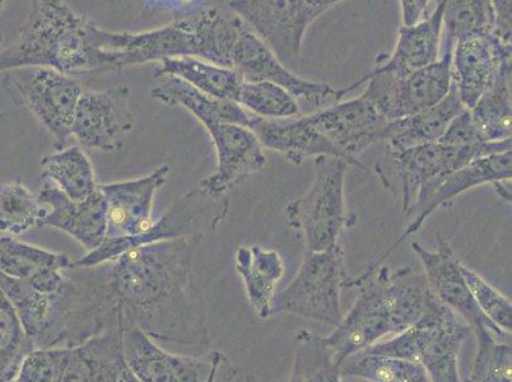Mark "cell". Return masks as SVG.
<instances>
[{
    "label": "cell",
    "instance_id": "cell-41",
    "mask_svg": "<svg viewBox=\"0 0 512 382\" xmlns=\"http://www.w3.org/2000/svg\"><path fill=\"white\" fill-rule=\"evenodd\" d=\"M446 146L464 148V147H477L481 146L484 141L481 132H479L477 125L474 124L469 110H465L460 114L453 123L450 124L448 130L442 135L440 141Z\"/></svg>",
    "mask_w": 512,
    "mask_h": 382
},
{
    "label": "cell",
    "instance_id": "cell-11",
    "mask_svg": "<svg viewBox=\"0 0 512 382\" xmlns=\"http://www.w3.org/2000/svg\"><path fill=\"white\" fill-rule=\"evenodd\" d=\"M227 211L228 207L223 198H211L199 188L193 189L167 209L164 216L155 221L143 234L106 239L100 248L90 251L82 259L74 262V265L95 267L141 246L183 237L202 236L204 230H214L218 223L225 220Z\"/></svg>",
    "mask_w": 512,
    "mask_h": 382
},
{
    "label": "cell",
    "instance_id": "cell-16",
    "mask_svg": "<svg viewBox=\"0 0 512 382\" xmlns=\"http://www.w3.org/2000/svg\"><path fill=\"white\" fill-rule=\"evenodd\" d=\"M511 177V151L481 158V160L469 163L468 166L454 172L448 179L442 181L439 188L427 200L425 206L416 214V218L406 228L403 235L395 240L394 244L383 255L374 260L360 277L352 278L351 283L362 282L372 276L375 270L383 265L399 245H402L408 237L421 230L428 217L432 216L437 209L446 206L451 200L465 193V191L477 188V186L491 184L497 191L498 197L506 200V202H511Z\"/></svg>",
    "mask_w": 512,
    "mask_h": 382
},
{
    "label": "cell",
    "instance_id": "cell-4",
    "mask_svg": "<svg viewBox=\"0 0 512 382\" xmlns=\"http://www.w3.org/2000/svg\"><path fill=\"white\" fill-rule=\"evenodd\" d=\"M342 158H315L313 184L286 207L287 225L304 239L305 253H320L341 244L343 232L357 221L348 213L344 181L348 167Z\"/></svg>",
    "mask_w": 512,
    "mask_h": 382
},
{
    "label": "cell",
    "instance_id": "cell-38",
    "mask_svg": "<svg viewBox=\"0 0 512 382\" xmlns=\"http://www.w3.org/2000/svg\"><path fill=\"white\" fill-rule=\"evenodd\" d=\"M34 349L11 301L0 287V380L15 379L23 358Z\"/></svg>",
    "mask_w": 512,
    "mask_h": 382
},
{
    "label": "cell",
    "instance_id": "cell-46",
    "mask_svg": "<svg viewBox=\"0 0 512 382\" xmlns=\"http://www.w3.org/2000/svg\"><path fill=\"white\" fill-rule=\"evenodd\" d=\"M0 382H15L13 380H0Z\"/></svg>",
    "mask_w": 512,
    "mask_h": 382
},
{
    "label": "cell",
    "instance_id": "cell-1",
    "mask_svg": "<svg viewBox=\"0 0 512 382\" xmlns=\"http://www.w3.org/2000/svg\"><path fill=\"white\" fill-rule=\"evenodd\" d=\"M202 236L157 242L95 267H77L115 326H137L158 344L206 348L204 311L194 298L192 263Z\"/></svg>",
    "mask_w": 512,
    "mask_h": 382
},
{
    "label": "cell",
    "instance_id": "cell-12",
    "mask_svg": "<svg viewBox=\"0 0 512 382\" xmlns=\"http://www.w3.org/2000/svg\"><path fill=\"white\" fill-rule=\"evenodd\" d=\"M339 0H232L226 7L281 60L299 57L307 30Z\"/></svg>",
    "mask_w": 512,
    "mask_h": 382
},
{
    "label": "cell",
    "instance_id": "cell-29",
    "mask_svg": "<svg viewBox=\"0 0 512 382\" xmlns=\"http://www.w3.org/2000/svg\"><path fill=\"white\" fill-rule=\"evenodd\" d=\"M511 63L497 74L492 86L469 110L470 116L487 143L510 141L512 128Z\"/></svg>",
    "mask_w": 512,
    "mask_h": 382
},
{
    "label": "cell",
    "instance_id": "cell-36",
    "mask_svg": "<svg viewBox=\"0 0 512 382\" xmlns=\"http://www.w3.org/2000/svg\"><path fill=\"white\" fill-rule=\"evenodd\" d=\"M46 208L20 181L0 185V232L22 235L43 227Z\"/></svg>",
    "mask_w": 512,
    "mask_h": 382
},
{
    "label": "cell",
    "instance_id": "cell-42",
    "mask_svg": "<svg viewBox=\"0 0 512 382\" xmlns=\"http://www.w3.org/2000/svg\"><path fill=\"white\" fill-rule=\"evenodd\" d=\"M493 11H495V29H493V37L502 44H511V11L512 3L504 2V0H496L492 2Z\"/></svg>",
    "mask_w": 512,
    "mask_h": 382
},
{
    "label": "cell",
    "instance_id": "cell-27",
    "mask_svg": "<svg viewBox=\"0 0 512 382\" xmlns=\"http://www.w3.org/2000/svg\"><path fill=\"white\" fill-rule=\"evenodd\" d=\"M164 78V81L151 91L153 100L165 105L184 107L202 124L206 121H218V123L239 125L248 129L253 125L256 116L237 102L212 99L186 85L181 79Z\"/></svg>",
    "mask_w": 512,
    "mask_h": 382
},
{
    "label": "cell",
    "instance_id": "cell-37",
    "mask_svg": "<svg viewBox=\"0 0 512 382\" xmlns=\"http://www.w3.org/2000/svg\"><path fill=\"white\" fill-rule=\"evenodd\" d=\"M236 102L249 113L267 120L297 118L301 113L295 97L273 83H242Z\"/></svg>",
    "mask_w": 512,
    "mask_h": 382
},
{
    "label": "cell",
    "instance_id": "cell-26",
    "mask_svg": "<svg viewBox=\"0 0 512 382\" xmlns=\"http://www.w3.org/2000/svg\"><path fill=\"white\" fill-rule=\"evenodd\" d=\"M465 110L467 109L460 101L456 88L451 85L448 96L439 104L427 107L408 118L390 121L386 141L388 149L400 151L439 142L450 124Z\"/></svg>",
    "mask_w": 512,
    "mask_h": 382
},
{
    "label": "cell",
    "instance_id": "cell-23",
    "mask_svg": "<svg viewBox=\"0 0 512 382\" xmlns=\"http://www.w3.org/2000/svg\"><path fill=\"white\" fill-rule=\"evenodd\" d=\"M446 0L437 3L435 11L425 21L413 27H400L398 43L388 57L380 55L376 65L370 72L392 73L398 77H406L439 60L442 17Z\"/></svg>",
    "mask_w": 512,
    "mask_h": 382
},
{
    "label": "cell",
    "instance_id": "cell-20",
    "mask_svg": "<svg viewBox=\"0 0 512 382\" xmlns=\"http://www.w3.org/2000/svg\"><path fill=\"white\" fill-rule=\"evenodd\" d=\"M169 174L170 167L162 165L138 179L99 185L107 206L106 239L143 234L155 223L153 200Z\"/></svg>",
    "mask_w": 512,
    "mask_h": 382
},
{
    "label": "cell",
    "instance_id": "cell-2",
    "mask_svg": "<svg viewBox=\"0 0 512 382\" xmlns=\"http://www.w3.org/2000/svg\"><path fill=\"white\" fill-rule=\"evenodd\" d=\"M102 29L59 0L32 2L17 40L0 51V72L48 68L78 77L119 71L116 53L102 48Z\"/></svg>",
    "mask_w": 512,
    "mask_h": 382
},
{
    "label": "cell",
    "instance_id": "cell-30",
    "mask_svg": "<svg viewBox=\"0 0 512 382\" xmlns=\"http://www.w3.org/2000/svg\"><path fill=\"white\" fill-rule=\"evenodd\" d=\"M41 169L44 179L53 181L60 191L73 200L91 197L99 189L92 163L81 147L71 146L45 156Z\"/></svg>",
    "mask_w": 512,
    "mask_h": 382
},
{
    "label": "cell",
    "instance_id": "cell-44",
    "mask_svg": "<svg viewBox=\"0 0 512 382\" xmlns=\"http://www.w3.org/2000/svg\"><path fill=\"white\" fill-rule=\"evenodd\" d=\"M118 382H143V381L141 379H138V377L133 374V371L130 370V368L127 365V362H125V366L123 367V370H121V372H120Z\"/></svg>",
    "mask_w": 512,
    "mask_h": 382
},
{
    "label": "cell",
    "instance_id": "cell-10",
    "mask_svg": "<svg viewBox=\"0 0 512 382\" xmlns=\"http://www.w3.org/2000/svg\"><path fill=\"white\" fill-rule=\"evenodd\" d=\"M123 354L130 370L143 382H231L237 375L220 351L199 357L172 353L133 325L123 328Z\"/></svg>",
    "mask_w": 512,
    "mask_h": 382
},
{
    "label": "cell",
    "instance_id": "cell-18",
    "mask_svg": "<svg viewBox=\"0 0 512 382\" xmlns=\"http://www.w3.org/2000/svg\"><path fill=\"white\" fill-rule=\"evenodd\" d=\"M413 253L421 260L425 277L434 295L445 306L454 311L472 329L474 335L492 333L498 338L511 340V335L502 332L493 324L470 292L467 282L460 272V260L450 244L437 237V249L428 250L425 246L412 242Z\"/></svg>",
    "mask_w": 512,
    "mask_h": 382
},
{
    "label": "cell",
    "instance_id": "cell-9",
    "mask_svg": "<svg viewBox=\"0 0 512 382\" xmlns=\"http://www.w3.org/2000/svg\"><path fill=\"white\" fill-rule=\"evenodd\" d=\"M454 46L446 43L444 54L436 63L421 71L398 77L392 73L369 72L339 90V99L357 87L366 85L362 95L386 120L395 121L420 113L427 107L439 104L453 85L451 60Z\"/></svg>",
    "mask_w": 512,
    "mask_h": 382
},
{
    "label": "cell",
    "instance_id": "cell-34",
    "mask_svg": "<svg viewBox=\"0 0 512 382\" xmlns=\"http://www.w3.org/2000/svg\"><path fill=\"white\" fill-rule=\"evenodd\" d=\"M293 367L288 382H342L324 338L310 329L297 330L293 338Z\"/></svg>",
    "mask_w": 512,
    "mask_h": 382
},
{
    "label": "cell",
    "instance_id": "cell-24",
    "mask_svg": "<svg viewBox=\"0 0 512 382\" xmlns=\"http://www.w3.org/2000/svg\"><path fill=\"white\" fill-rule=\"evenodd\" d=\"M250 130L263 148L281 153L293 165L299 166L309 158L321 156L342 158L338 149L323 134L311 127L304 116L281 120H267L256 116Z\"/></svg>",
    "mask_w": 512,
    "mask_h": 382
},
{
    "label": "cell",
    "instance_id": "cell-39",
    "mask_svg": "<svg viewBox=\"0 0 512 382\" xmlns=\"http://www.w3.org/2000/svg\"><path fill=\"white\" fill-rule=\"evenodd\" d=\"M477 354L472 375L465 382H512L511 340L492 333L476 335Z\"/></svg>",
    "mask_w": 512,
    "mask_h": 382
},
{
    "label": "cell",
    "instance_id": "cell-13",
    "mask_svg": "<svg viewBox=\"0 0 512 382\" xmlns=\"http://www.w3.org/2000/svg\"><path fill=\"white\" fill-rule=\"evenodd\" d=\"M4 83L18 104L26 106L64 149L72 139L74 114L83 90L77 78L48 68L8 72Z\"/></svg>",
    "mask_w": 512,
    "mask_h": 382
},
{
    "label": "cell",
    "instance_id": "cell-5",
    "mask_svg": "<svg viewBox=\"0 0 512 382\" xmlns=\"http://www.w3.org/2000/svg\"><path fill=\"white\" fill-rule=\"evenodd\" d=\"M470 334L472 329L436 298L416 325L365 352L416 362L425 368L431 382H463L459 353Z\"/></svg>",
    "mask_w": 512,
    "mask_h": 382
},
{
    "label": "cell",
    "instance_id": "cell-28",
    "mask_svg": "<svg viewBox=\"0 0 512 382\" xmlns=\"http://www.w3.org/2000/svg\"><path fill=\"white\" fill-rule=\"evenodd\" d=\"M155 77H175L212 99L235 102L244 83L234 69L195 58L166 59L157 68Z\"/></svg>",
    "mask_w": 512,
    "mask_h": 382
},
{
    "label": "cell",
    "instance_id": "cell-7",
    "mask_svg": "<svg viewBox=\"0 0 512 382\" xmlns=\"http://www.w3.org/2000/svg\"><path fill=\"white\" fill-rule=\"evenodd\" d=\"M349 281L342 242L320 253H305L299 273L274 298L273 315L287 312L337 328L344 318L341 296Z\"/></svg>",
    "mask_w": 512,
    "mask_h": 382
},
{
    "label": "cell",
    "instance_id": "cell-45",
    "mask_svg": "<svg viewBox=\"0 0 512 382\" xmlns=\"http://www.w3.org/2000/svg\"><path fill=\"white\" fill-rule=\"evenodd\" d=\"M244 382H256L253 376H246Z\"/></svg>",
    "mask_w": 512,
    "mask_h": 382
},
{
    "label": "cell",
    "instance_id": "cell-33",
    "mask_svg": "<svg viewBox=\"0 0 512 382\" xmlns=\"http://www.w3.org/2000/svg\"><path fill=\"white\" fill-rule=\"evenodd\" d=\"M0 287L11 301L27 339L36 348V344L48 330L54 295H44L32 288L29 283L8 277L2 272Z\"/></svg>",
    "mask_w": 512,
    "mask_h": 382
},
{
    "label": "cell",
    "instance_id": "cell-14",
    "mask_svg": "<svg viewBox=\"0 0 512 382\" xmlns=\"http://www.w3.org/2000/svg\"><path fill=\"white\" fill-rule=\"evenodd\" d=\"M323 134L349 165L365 169L358 157L377 143L388 141L390 121L363 96L339 101L304 116Z\"/></svg>",
    "mask_w": 512,
    "mask_h": 382
},
{
    "label": "cell",
    "instance_id": "cell-47",
    "mask_svg": "<svg viewBox=\"0 0 512 382\" xmlns=\"http://www.w3.org/2000/svg\"><path fill=\"white\" fill-rule=\"evenodd\" d=\"M2 43H3V37H2V35H0V45H2Z\"/></svg>",
    "mask_w": 512,
    "mask_h": 382
},
{
    "label": "cell",
    "instance_id": "cell-32",
    "mask_svg": "<svg viewBox=\"0 0 512 382\" xmlns=\"http://www.w3.org/2000/svg\"><path fill=\"white\" fill-rule=\"evenodd\" d=\"M73 267L68 254L41 249L11 236L0 237V272L8 277L31 283L46 270Z\"/></svg>",
    "mask_w": 512,
    "mask_h": 382
},
{
    "label": "cell",
    "instance_id": "cell-8",
    "mask_svg": "<svg viewBox=\"0 0 512 382\" xmlns=\"http://www.w3.org/2000/svg\"><path fill=\"white\" fill-rule=\"evenodd\" d=\"M509 151L511 139L477 147L456 148L436 142L400 151L388 149L402 193L403 212L408 216L420 212L442 181L469 163Z\"/></svg>",
    "mask_w": 512,
    "mask_h": 382
},
{
    "label": "cell",
    "instance_id": "cell-31",
    "mask_svg": "<svg viewBox=\"0 0 512 382\" xmlns=\"http://www.w3.org/2000/svg\"><path fill=\"white\" fill-rule=\"evenodd\" d=\"M339 371L342 382H431L416 362L365 351L344 360Z\"/></svg>",
    "mask_w": 512,
    "mask_h": 382
},
{
    "label": "cell",
    "instance_id": "cell-25",
    "mask_svg": "<svg viewBox=\"0 0 512 382\" xmlns=\"http://www.w3.org/2000/svg\"><path fill=\"white\" fill-rule=\"evenodd\" d=\"M235 267L244 282L249 304L262 320L273 315L276 288L285 274V264L278 251L258 245L240 246Z\"/></svg>",
    "mask_w": 512,
    "mask_h": 382
},
{
    "label": "cell",
    "instance_id": "cell-6",
    "mask_svg": "<svg viewBox=\"0 0 512 382\" xmlns=\"http://www.w3.org/2000/svg\"><path fill=\"white\" fill-rule=\"evenodd\" d=\"M125 366L123 329H110L68 348L34 349L15 382H118Z\"/></svg>",
    "mask_w": 512,
    "mask_h": 382
},
{
    "label": "cell",
    "instance_id": "cell-17",
    "mask_svg": "<svg viewBox=\"0 0 512 382\" xmlns=\"http://www.w3.org/2000/svg\"><path fill=\"white\" fill-rule=\"evenodd\" d=\"M231 63L242 81L273 83L291 93L296 100L309 102L320 109L341 101L338 90L327 83L307 81L292 73L249 26L237 40Z\"/></svg>",
    "mask_w": 512,
    "mask_h": 382
},
{
    "label": "cell",
    "instance_id": "cell-40",
    "mask_svg": "<svg viewBox=\"0 0 512 382\" xmlns=\"http://www.w3.org/2000/svg\"><path fill=\"white\" fill-rule=\"evenodd\" d=\"M459 268L479 309L502 332L511 335L512 306L510 298L502 295L492 284L488 283L486 279L479 276L477 272H474L473 269H470L464 263L460 262Z\"/></svg>",
    "mask_w": 512,
    "mask_h": 382
},
{
    "label": "cell",
    "instance_id": "cell-21",
    "mask_svg": "<svg viewBox=\"0 0 512 382\" xmlns=\"http://www.w3.org/2000/svg\"><path fill=\"white\" fill-rule=\"evenodd\" d=\"M46 208L43 226L58 228L90 251L100 248L107 237V206L102 191L83 200H73L57 186L45 183L39 194Z\"/></svg>",
    "mask_w": 512,
    "mask_h": 382
},
{
    "label": "cell",
    "instance_id": "cell-15",
    "mask_svg": "<svg viewBox=\"0 0 512 382\" xmlns=\"http://www.w3.org/2000/svg\"><path fill=\"white\" fill-rule=\"evenodd\" d=\"M136 125L130 90L118 85L104 91H83L72 127V139L101 152L118 151Z\"/></svg>",
    "mask_w": 512,
    "mask_h": 382
},
{
    "label": "cell",
    "instance_id": "cell-43",
    "mask_svg": "<svg viewBox=\"0 0 512 382\" xmlns=\"http://www.w3.org/2000/svg\"><path fill=\"white\" fill-rule=\"evenodd\" d=\"M431 2L428 0H403L400 2L402 9L403 27L417 26L428 18L427 11Z\"/></svg>",
    "mask_w": 512,
    "mask_h": 382
},
{
    "label": "cell",
    "instance_id": "cell-3",
    "mask_svg": "<svg viewBox=\"0 0 512 382\" xmlns=\"http://www.w3.org/2000/svg\"><path fill=\"white\" fill-rule=\"evenodd\" d=\"M244 20L226 7L200 3L160 29L138 32L102 30V48L116 53L119 71L166 59L195 58L232 69V53Z\"/></svg>",
    "mask_w": 512,
    "mask_h": 382
},
{
    "label": "cell",
    "instance_id": "cell-35",
    "mask_svg": "<svg viewBox=\"0 0 512 382\" xmlns=\"http://www.w3.org/2000/svg\"><path fill=\"white\" fill-rule=\"evenodd\" d=\"M442 25L446 30V43L483 39L493 35L495 11L488 0H446Z\"/></svg>",
    "mask_w": 512,
    "mask_h": 382
},
{
    "label": "cell",
    "instance_id": "cell-19",
    "mask_svg": "<svg viewBox=\"0 0 512 382\" xmlns=\"http://www.w3.org/2000/svg\"><path fill=\"white\" fill-rule=\"evenodd\" d=\"M203 125L216 148L217 167L212 175L200 181L198 188L208 197L221 199L246 177L262 170L267 158L250 129L218 121H206Z\"/></svg>",
    "mask_w": 512,
    "mask_h": 382
},
{
    "label": "cell",
    "instance_id": "cell-22",
    "mask_svg": "<svg viewBox=\"0 0 512 382\" xmlns=\"http://www.w3.org/2000/svg\"><path fill=\"white\" fill-rule=\"evenodd\" d=\"M511 55L512 45L502 44L493 36L454 45L451 76L465 109L476 106L501 68L511 63Z\"/></svg>",
    "mask_w": 512,
    "mask_h": 382
}]
</instances>
